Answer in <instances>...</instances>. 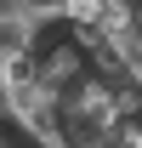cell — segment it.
Returning a JSON list of instances; mask_svg holds the SVG:
<instances>
[{"instance_id": "7a4b0ae2", "label": "cell", "mask_w": 142, "mask_h": 148, "mask_svg": "<svg viewBox=\"0 0 142 148\" xmlns=\"http://www.w3.org/2000/svg\"><path fill=\"white\" fill-rule=\"evenodd\" d=\"M114 6H119V0H68V6H63V23H68V29H102V17Z\"/></svg>"}, {"instance_id": "3957f363", "label": "cell", "mask_w": 142, "mask_h": 148, "mask_svg": "<svg viewBox=\"0 0 142 148\" xmlns=\"http://www.w3.org/2000/svg\"><path fill=\"white\" fill-rule=\"evenodd\" d=\"M63 6H68V0H12V12H23L34 29H46V23H63Z\"/></svg>"}, {"instance_id": "6da1fadb", "label": "cell", "mask_w": 142, "mask_h": 148, "mask_svg": "<svg viewBox=\"0 0 142 148\" xmlns=\"http://www.w3.org/2000/svg\"><path fill=\"white\" fill-rule=\"evenodd\" d=\"M17 51H34V23L23 12H12V6H0V63Z\"/></svg>"}]
</instances>
